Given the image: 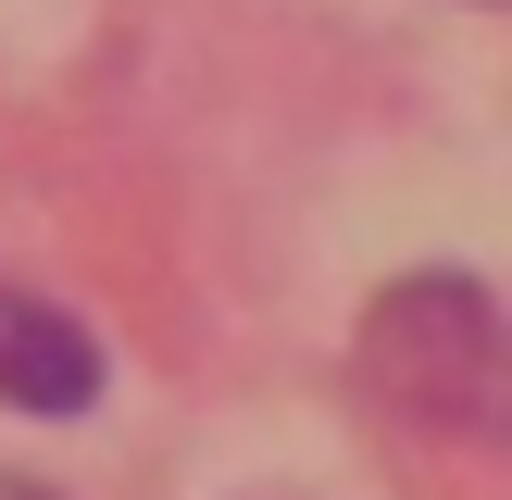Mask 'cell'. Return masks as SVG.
Returning <instances> with one entry per match:
<instances>
[{"mask_svg":"<svg viewBox=\"0 0 512 500\" xmlns=\"http://www.w3.org/2000/svg\"><path fill=\"white\" fill-rule=\"evenodd\" d=\"M363 388L425 438L512 450V313L475 275H400L363 313Z\"/></svg>","mask_w":512,"mask_h":500,"instance_id":"6da1fadb","label":"cell"},{"mask_svg":"<svg viewBox=\"0 0 512 500\" xmlns=\"http://www.w3.org/2000/svg\"><path fill=\"white\" fill-rule=\"evenodd\" d=\"M0 400L13 413H88L100 400V338L38 288H0Z\"/></svg>","mask_w":512,"mask_h":500,"instance_id":"7a4b0ae2","label":"cell"},{"mask_svg":"<svg viewBox=\"0 0 512 500\" xmlns=\"http://www.w3.org/2000/svg\"><path fill=\"white\" fill-rule=\"evenodd\" d=\"M0 500H50V488H38V475H0Z\"/></svg>","mask_w":512,"mask_h":500,"instance_id":"3957f363","label":"cell"}]
</instances>
